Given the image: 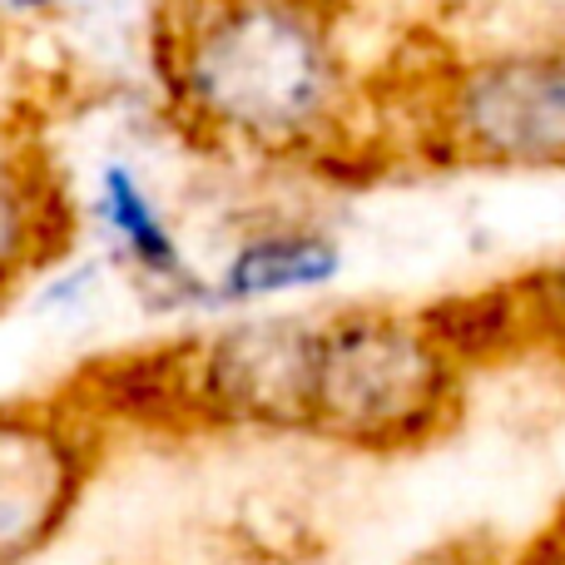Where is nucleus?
I'll use <instances>...</instances> for the list:
<instances>
[{
	"instance_id": "1",
	"label": "nucleus",
	"mask_w": 565,
	"mask_h": 565,
	"mask_svg": "<svg viewBox=\"0 0 565 565\" xmlns=\"http://www.w3.org/2000/svg\"><path fill=\"white\" fill-rule=\"evenodd\" d=\"M154 65L169 115L204 149L282 164L358 145L362 85L332 10L278 0L164 10Z\"/></svg>"
},
{
	"instance_id": "2",
	"label": "nucleus",
	"mask_w": 565,
	"mask_h": 565,
	"mask_svg": "<svg viewBox=\"0 0 565 565\" xmlns=\"http://www.w3.org/2000/svg\"><path fill=\"white\" fill-rule=\"evenodd\" d=\"M461 372L427 312L372 302L322 312L308 437L352 451H417L457 427Z\"/></svg>"
},
{
	"instance_id": "3",
	"label": "nucleus",
	"mask_w": 565,
	"mask_h": 565,
	"mask_svg": "<svg viewBox=\"0 0 565 565\" xmlns=\"http://www.w3.org/2000/svg\"><path fill=\"white\" fill-rule=\"evenodd\" d=\"M422 129L477 169H565V35L497 40L422 75Z\"/></svg>"
},
{
	"instance_id": "4",
	"label": "nucleus",
	"mask_w": 565,
	"mask_h": 565,
	"mask_svg": "<svg viewBox=\"0 0 565 565\" xmlns=\"http://www.w3.org/2000/svg\"><path fill=\"white\" fill-rule=\"evenodd\" d=\"M322 312L234 318L179 342L189 427L312 431Z\"/></svg>"
},
{
	"instance_id": "5",
	"label": "nucleus",
	"mask_w": 565,
	"mask_h": 565,
	"mask_svg": "<svg viewBox=\"0 0 565 565\" xmlns=\"http://www.w3.org/2000/svg\"><path fill=\"white\" fill-rule=\"evenodd\" d=\"M99 461V422L75 397L0 402V565H25L75 516Z\"/></svg>"
},
{
	"instance_id": "6",
	"label": "nucleus",
	"mask_w": 565,
	"mask_h": 565,
	"mask_svg": "<svg viewBox=\"0 0 565 565\" xmlns=\"http://www.w3.org/2000/svg\"><path fill=\"white\" fill-rule=\"evenodd\" d=\"M75 238V204L35 139L0 129V308Z\"/></svg>"
},
{
	"instance_id": "7",
	"label": "nucleus",
	"mask_w": 565,
	"mask_h": 565,
	"mask_svg": "<svg viewBox=\"0 0 565 565\" xmlns=\"http://www.w3.org/2000/svg\"><path fill=\"white\" fill-rule=\"evenodd\" d=\"M342 268V248L322 228H264L244 238L209 278L204 308H248L264 298H288L332 282Z\"/></svg>"
},
{
	"instance_id": "8",
	"label": "nucleus",
	"mask_w": 565,
	"mask_h": 565,
	"mask_svg": "<svg viewBox=\"0 0 565 565\" xmlns=\"http://www.w3.org/2000/svg\"><path fill=\"white\" fill-rule=\"evenodd\" d=\"M95 209H99V218H105V228L115 234V244L125 248L129 264H135L149 282L169 288V302H199V308H204L209 278L194 274V264H189L184 248H179L159 199L149 194V184L125 164V159H109V164L99 169Z\"/></svg>"
}]
</instances>
